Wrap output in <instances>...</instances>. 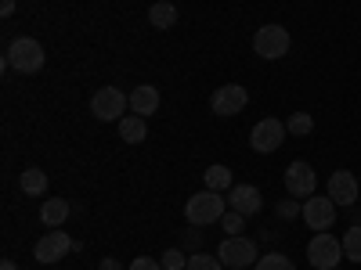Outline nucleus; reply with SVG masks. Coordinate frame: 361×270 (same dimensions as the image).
<instances>
[{"instance_id": "f257e3e1", "label": "nucleus", "mask_w": 361, "mask_h": 270, "mask_svg": "<svg viewBox=\"0 0 361 270\" xmlns=\"http://www.w3.org/2000/svg\"><path fill=\"white\" fill-rule=\"evenodd\" d=\"M4 62H8L15 72H22V76H33V72L44 69L47 54H44L40 40H33V37H15V40L8 44V51H4Z\"/></svg>"}, {"instance_id": "f03ea898", "label": "nucleus", "mask_w": 361, "mask_h": 270, "mask_svg": "<svg viewBox=\"0 0 361 270\" xmlns=\"http://www.w3.org/2000/svg\"><path fill=\"white\" fill-rule=\"evenodd\" d=\"M185 217H188V224H192V227L221 224V217H224V198H221V191L202 188L199 195H192V198H188V205H185Z\"/></svg>"}, {"instance_id": "7ed1b4c3", "label": "nucleus", "mask_w": 361, "mask_h": 270, "mask_svg": "<svg viewBox=\"0 0 361 270\" xmlns=\"http://www.w3.org/2000/svg\"><path fill=\"white\" fill-rule=\"evenodd\" d=\"M130 108V94H123L119 86H102L94 98H90V112H94L98 123H119Z\"/></svg>"}, {"instance_id": "20e7f679", "label": "nucleus", "mask_w": 361, "mask_h": 270, "mask_svg": "<svg viewBox=\"0 0 361 270\" xmlns=\"http://www.w3.org/2000/svg\"><path fill=\"white\" fill-rule=\"evenodd\" d=\"M340 256H343V242L333 238L329 231H318L307 245V263L314 270H336L340 266Z\"/></svg>"}, {"instance_id": "39448f33", "label": "nucleus", "mask_w": 361, "mask_h": 270, "mask_svg": "<svg viewBox=\"0 0 361 270\" xmlns=\"http://www.w3.org/2000/svg\"><path fill=\"white\" fill-rule=\"evenodd\" d=\"M217 259H221L228 270H246V266H257L260 252H257V245L250 242L246 234H238V238H224Z\"/></svg>"}, {"instance_id": "423d86ee", "label": "nucleus", "mask_w": 361, "mask_h": 270, "mask_svg": "<svg viewBox=\"0 0 361 270\" xmlns=\"http://www.w3.org/2000/svg\"><path fill=\"white\" fill-rule=\"evenodd\" d=\"M286 123H282V119H260V123L250 130V148H253V152L257 155H271V152H279V148H282V141H286Z\"/></svg>"}, {"instance_id": "0eeeda50", "label": "nucleus", "mask_w": 361, "mask_h": 270, "mask_svg": "<svg viewBox=\"0 0 361 270\" xmlns=\"http://www.w3.org/2000/svg\"><path fill=\"white\" fill-rule=\"evenodd\" d=\"M80 245L73 242V238L62 231V227H51L40 242H37V249H33V256H37V263H58V259H66L69 252H76Z\"/></svg>"}, {"instance_id": "6e6552de", "label": "nucleus", "mask_w": 361, "mask_h": 270, "mask_svg": "<svg viewBox=\"0 0 361 270\" xmlns=\"http://www.w3.org/2000/svg\"><path fill=\"white\" fill-rule=\"evenodd\" d=\"M289 33L282 25H260L257 37H253V51L260 58H267V62H275V58H286L289 54Z\"/></svg>"}, {"instance_id": "1a4fd4ad", "label": "nucleus", "mask_w": 361, "mask_h": 270, "mask_svg": "<svg viewBox=\"0 0 361 270\" xmlns=\"http://www.w3.org/2000/svg\"><path fill=\"white\" fill-rule=\"evenodd\" d=\"M304 224L311 231H329L336 224V202L329 195H311L304 198Z\"/></svg>"}, {"instance_id": "9d476101", "label": "nucleus", "mask_w": 361, "mask_h": 270, "mask_svg": "<svg viewBox=\"0 0 361 270\" xmlns=\"http://www.w3.org/2000/svg\"><path fill=\"white\" fill-rule=\"evenodd\" d=\"M314 184H318V176H314L311 162H304V159L289 162V169H286V191L293 198H311L314 195Z\"/></svg>"}, {"instance_id": "9b49d317", "label": "nucleus", "mask_w": 361, "mask_h": 270, "mask_svg": "<svg viewBox=\"0 0 361 270\" xmlns=\"http://www.w3.org/2000/svg\"><path fill=\"white\" fill-rule=\"evenodd\" d=\"M250 105V94H246V86H238V83H228L221 90H214V98H209V108H214L217 115H238Z\"/></svg>"}, {"instance_id": "f8f14e48", "label": "nucleus", "mask_w": 361, "mask_h": 270, "mask_svg": "<svg viewBox=\"0 0 361 270\" xmlns=\"http://www.w3.org/2000/svg\"><path fill=\"white\" fill-rule=\"evenodd\" d=\"M329 198H333L336 205H354V202L361 198V188H357L354 173H347V169H336L333 176H329Z\"/></svg>"}, {"instance_id": "ddd939ff", "label": "nucleus", "mask_w": 361, "mask_h": 270, "mask_svg": "<svg viewBox=\"0 0 361 270\" xmlns=\"http://www.w3.org/2000/svg\"><path fill=\"white\" fill-rule=\"evenodd\" d=\"M228 205L235 209V213H243V217H257L260 209H264V198L253 184H235L228 191Z\"/></svg>"}, {"instance_id": "4468645a", "label": "nucleus", "mask_w": 361, "mask_h": 270, "mask_svg": "<svg viewBox=\"0 0 361 270\" xmlns=\"http://www.w3.org/2000/svg\"><path fill=\"white\" fill-rule=\"evenodd\" d=\"M18 191H22V195H29V198L47 195V173H44L40 166L22 169V173H18Z\"/></svg>"}, {"instance_id": "2eb2a0df", "label": "nucleus", "mask_w": 361, "mask_h": 270, "mask_svg": "<svg viewBox=\"0 0 361 270\" xmlns=\"http://www.w3.org/2000/svg\"><path fill=\"white\" fill-rule=\"evenodd\" d=\"M130 108H134V115H145V119H148V115L159 108V90H156V86H134Z\"/></svg>"}, {"instance_id": "dca6fc26", "label": "nucleus", "mask_w": 361, "mask_h": 270, "mask_svg": "<svg viewBox=\"0 0 361 270\" xmlns=\"http://www.w3.org/2000/svg\"><path fill=\"white\" fill-rule=\"evenodd\" d=\"M116 127H119V137H123L127 144H141V141L148 137V127H145V115H134V112H130V115H123V119H119Z\"/></svg>"}, {"instance_id": "f3484780", "label": "nucleus", "mask_w": 361, "mask_h": 270, "mask_svg": "<svg viewBox=\"0 0 361 270\" xmlns=\"http://www.w3.org/2000/svg\"><path fill=\"white\" fill-rule=\"evenodd\" d=\"M202 180H206V188H209V191H221V195H228V191L235 188V176H231V166H224V162H217V166H209Z\"/></svg>"}, {"instance_id": "a211bd4d", "label": "nucleus", "mask_w": 361, "mask_h": 270, "mask_svg": "<svg viewBox=\"0 0 361 270\" xmlns=\"http://www.w3.org/2000/svg\"><path fill=\"white\" fill-rule=\"evenodd\" d=\"M66 217H69V202H66V198H47L44 209H40V220H44L47 227H62Z\"/></svg>"}, {"instance_id": "6ab92c4d", "label": "nucleus", "mask_w": 361, "mask_h": 270, "mask_svg": "<svg viewBox=\"0 0 361 270\" xmlns=\"http://www.w3.org/2000/svg\"><path fill=\"white\" fill-rule=\"evenodd\" d=\"M148 22H152L156 29H173L177 25V8L170 4V0H159V4L148 8Z\"/></svg>"}, {"instance_id": "aec40b11", "label": "nucleus", "mask_w": 361, "mask_h": 270, "mask_svg": "<svg viewBox=\"0 0 361 270\" xmlns=\"http://www.w3.org/2000/svg\"><path fill=\"white\" fill-rule=\"evenodd\" d=\"M286 130H289L293 137H307V134L314 130V119H311L307 112H293V115L286 119Z\"/></svg>"}, {"instance_id": "412c9836", "label": "nucleus", "mask_w": 361, "mask_h": 270, "mask_svg": "<svg viewBox=\"0 0 361 270\" xmlns=\"http://www.w3.org/2000/svg\"><path fill=\"white\" fill-rule=\"evenodd\" d=\"M343 256L354 259V263H361V224L347 227V234H343Z\"/></svg>"}, {"instance_id": "4be33fe9", "label": "nucleus", "mask_w": 361, "mask_h": 270, "mask_svg": "<svg viewBox=\"0 0 361 270\" xmlns=\"http://www.w3.org/2000/svg\"><path fill=\"white\" fill-rule=\"evenodd\" d=\"M257 270H296V266H293V259L282 256V252H264V256L257 259Z\"/></svg>"}, {"instance_id": "5701e85b", "label": "nucleus", "mask_w": 361, "mask_h": 270, "mask_svg": "<svg viewBox=\"0 0 361 270\" xmlns=\"http://www.w3.org/2000/svg\"><path fill=\"white\" fill-rule=\"evenodd\" d=\"M221 220H224V238H238V234H246V217H243V213L228 209V213H224Z\"/></svg>"}, {"instance_id": "b1692460", "label": "nucleus", "mask_w": 361, "mask_h": 270, "mask_svg": "<svg viewBox=\"0 0 361 270\" xmlns=\"http://www.w3.org/2000/svg\"><path fill=\"white\" fill-rule=\"evenodd\" d=\"M188 270H224V263L209 252H195V256H188Z\"/></svg>"}, {"instance_id": "393cba45", "label": "nucleus", "mask_w": 361, "mask_h": 270, "mask_svg": "<svg viewBox=\"0 0 361 270\" xmlns=\"http://www.w3.org/2000/svg\"><path fill=\"white\" fill-rule=\"evenodd\" d=\"M159 263H163V270H188V256L180 252V249H166L159 256Z\"/></svg>"}, {"instance_id": "a878e982", "label": "nucleus", "mask_w": 361, "mask_h": 270, "mask_svg": "<svg viewBox=\"0 0 361 270\" xmlns=\"http://www.w3.org/2000/svg\"><path fill=\"white\" fill-rule=\"evenodd\" d=\"M279 217L282 220H296V217H304V205H300V198H286V202H279Z\"/></svg>"}, {"instance_id": "bb28decb", "label": "nucleus", "mask_w": 361, "mask_h": 270, "mask_svg": "<svg viewBox=\"0 0 361 270\" xmlns=\"http://www.w3.org/2000/svg\"><path fill=\"white\" fill-rule=\"evenodd\" d=\"M130 270H163V263H159V259H148V256H137V259L130 263Z\"/></svg>"}, {"instance_id": "cd10ccee", "label": "nucleus", "mask_w": 361, "mask_h": 270, "mask_svg": "<svg viewBox=\"0 0 361 270\" xmlns=\"http://www.w3.org/2000/svg\"><path fill=\"white\" fill-rule=\"evenodd\" d=\"M15 15V0H0V18H11Z\"/></svg>"}, {"instance_id": "c85d7f7f", "label": "nucleus", "mask_w": 361, "mask_h": 270, "mask_svg": "<svg viewBox=\"0 0 361 270\" xmlns=\"http://www.w3.org/2000/svg\"><path fill=\"white\" fill-rule=\"evenodd\" d=\"M102 270H123V263L119 259H102Z\"/></svg>"}, {"instance_id": "c756f323", "label": "nucleus", "mask_w": 361, "mask_h": 270, "mask_svg": "<svg viewBox=\"0 0 361 270\" xmlns=\"http://www.w3.org/2000/svg\"><path fill=\"white\" fill-rule=\"evenodd\" d=\"M0 270H18V266H15L11 259H4V263H0Z\"/></svg>"}, {"instance_id": "7c9ffc66", "label": "nucleus", "mask_w": 361, "mask_h": 270, "mask_svg": "<svg viewBox=\"0 0 361 270\" xmlns=\"http://www.w3.org/2000/svg\"><path fill=\"white\" fill-rule=\"evenodd\" d=\"M357 202H361V198H357Z\"/></svg>"}]
</instances>
